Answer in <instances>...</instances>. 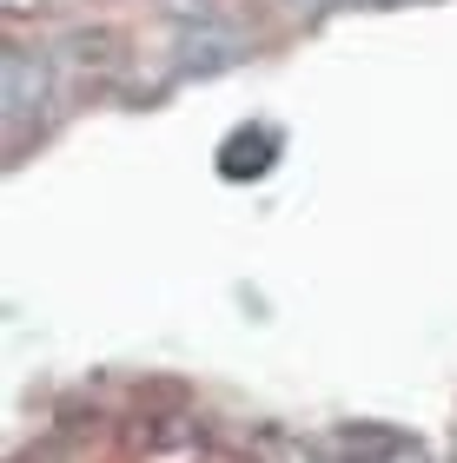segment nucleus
Instances as JSON below:
<instances>
[{
  "label": "nucleus",
  "instance_id": "7ed1b4c3",
  "mask_svg": "<svg viewBox=\"0 0 457 463\" xmlns=\"http://www.w3.org/2000/svg\"><path fill=\"white\" fill-rule=\"evenodd\" d=\"M245 47H239V33L225 27V20H213V27H179V73H219V67H233Z\"/></svg>",
  "mask_w": 457,
  "mask_h": 463
},
{
  "label": "nucleus",
  "instance_id": "f257e3e1",
  "mask_svg": "<svg viewBox=\"0 0 457 463\" xmlns=\"http://www.w3.org/2000/svg\"><path fill=\"white\" fill-rule=\"evenodd\" d=\"M60 47L47 40H7V60H0V99H7V139L20 146L27 126H47L60 107Z\"/></svg>",
  "mask_w": 457,
  "mask_h": 463
},
{
  "label": "nucleus",
  "instance_id": "39448f33",
  "mask_svg": "<svg viewBox=\"0 0 457 463\" xmlns=\"http://www.w3.org/2000/svg\"><path fill=\"white\" fill-rule=\"evenodd\" d=\"M292 7H331V0H292Z\"/></svg>",
  "mask_w": 457,
  "mask_h": 463
},
{
  "label": "nucleus",
  "instance_id": "20e7f679",
  "mask_svg": "<svg viewBox=\"0 0 457 463\" xmlns=\"http://www.w3.org/2000/svg\"><path fill=\"white\" fill-rule=\"evenodd\" d=\"M0 7H7V27H27V20L53 14V0H0Z\"/></svg>",
  "mask_w": 457,
  "mask_h": 463
},
{
  "label": "nucleus",
  "instance_id": "423d86ee",
  "mask_svg": "<svg viewBox=\"0 0 457 463\" xmlns=\"http://www.w3.org/2000/svg\"><path fill=\"white\" fill-rule=\"evenodd\" d=\"M365 7H391V0H365Z\"/></svg>",
  "mask_w": 457,
  "mask_h": 463
},
{
  "label": "nucleus",
  "instance_id": "f03ea898",
  "mask_svg": "<svg viewBox=\"0 0 457 463\" xmlns=\"http://www.w3.org/2000/svg\"><path fill=\"white\" fill-rule=\"evenodd\" d=\"M60 67H67V80L113 87V80L127 73V40H119L107 20H80V27L60 40Z\"/></svg>",
  "mask_w": 457,
  "mask_h": 463
}]
</instances>
